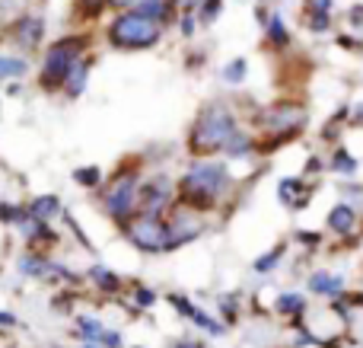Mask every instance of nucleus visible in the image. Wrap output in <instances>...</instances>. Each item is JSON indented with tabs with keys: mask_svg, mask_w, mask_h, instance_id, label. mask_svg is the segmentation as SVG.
Segmentation results:
<instances>
[{
	"mask_svg": "<svg viewBox=\"0 0 363 348\" xmlns=\"http://www.w3.org/2000/svg\"><path fill=\"white\" fill-rule=\"evenodd\" d=\"M121 230H125V236L140 253H166V249H169V224L163 221V214L134 211V214L121 224Z\"/></svg>",
	"mask_w": 363,
	"mask_h": 348,
	"instance_id": "nucleus-5",
	"label": "nucleus"
},
{
	"mask_svg": "<svg viewBox=\"0 0 363 348\" xmlns=\"http://www.w3.org/2000/svg\"><path fill=\"white\" fill-rule=\"evenodd\" d=\"M134 10H138L140 16L153 19V23L166 26L172 19V0H138V4H134Z\"/></svg>",
	"mask_w": 363,
	"mask_h": 348,
	"instance_id": "nucleus-16",
	"label": "nucleus"
},
{
	"mask_svg": "<svg viewBox=\"0 0 363 348\" xmlns=\"http://www.w3.org/2000/svg\"><path fill=\"white\" fill-rule=\"evenodd\" d=\"M281 256H284V246H274L268 256H258L252 268H255V272H274V268H277V259H281Z\"/></svg>",
	"mask_w": 363,
	"mask_h": 348,
	"instance_id": "nucleus-27",
	"label": "nucleus"
},
{
	"mask_svg": "<svg viewBox=\"0 0 363 348\" xmlns=\"http://www.w3.org/2000/svg\"><path fill=\"white\" fill-rule=\"evenodd\" d=\"M106 38H108V45L118 51H147V48H153V45H160L163 26L140 16L138 10H121L118 16L108 23Z\"/></svg>",
	"mask_w": 363,
	"mask_h": 348,
	"instance_id": "nucleus-4",
	"label": "nucleus"
},
{
	"mask_svg": "<svg viewBox=\"0 0 363 348\" xmlns=\"http://www.w3.org/2000/svg\"><path fill=\"white\" fill-rule=\"evenodd\" d=\"M77 326H80V332H83V342H99V336H102V323H99V320L80 317V320H77Z\"/></svg>",
	"mask_w": 363,
	"mask_h": 348,
	"instance_id": "nucleus-26",
	"label": "nucleus"
},
{
	"mask_svg": "<svg viewBox=\"0 0 363 348\" xmlns=\"http://www.w3.org/2000/svg\"><path fill=\"white\" fill-rule=\"evenodd\" d=\"M245 74H249V61H245V58H233L223 67V80L230 83V87H239V83L245 80Z\"/></svg>",
	"mask_w": 363,
	"mask_h": 348,
	"instance_id": "nucleus-24",
	"label": "nucleus"
},
{
	"mask_svg": "<svg viewBox=\"0 0 363 348\" xmlns=\"http://www.w3.org/2000/svg\"><path fill=\"white\" fill-rule=\"evenodd\" d=\"M108 4H112V6H118V10H128V6H134V4H138V0H108Z\"/></svg>",
	"mask_w": 363,
	"mask_h": 348,
	"instance_id": "nucleus-34",
	"label": "nucleus"
},
{
	"mask_svg": "<svg viewBox=\"0 0 363 348\" xmlns=\"http://www.w3.org/2000/svg\"><path fill=\"white\" fill-rule=\"evenodd\" d=\"M89 4H102V0H89Z\"/></svg>",
	"mask_w": 363,
	"mask_h": 348,
	"instance_id": "nucleus-37",
	"label": "nucleus"
},
{
	"mask_svg": "<svg viewBox=\"0 0 363 348\" xmlns=\"http://www.w3.org/2000/svg\"><path fill=\"white\" fill-rule=\"evenodd\" d=\"M182 205L194 211H211L230 192V170L223 160H198L185 170L176 185Z\"/></svg>",
	"mask_w": 363,
	"mask_h": 348,
	"instance_id": "nucleus-1",
	"label": "nucleus"
},
{
	"mask_svg": "<svg viewBox=\"0 0 363 348\" xmlns=\"http://www.w3.org/2000/svg\"><path fill=\"white\" fill-rule=\"evenodd\" d=\"M138 189H140V176L138 173H121L102 192V208L112 221L125 224L128 217L138 211Z\"/></svg>",
	"mask_w": 363,
	"mask_h": 348,
	"instance_id": "nucleus-6",
	"label": "nucleus"
},
{
	"mask_svg": "<svg viewBox=\"0 0 363 348\" xmlns=\"http://www.w3.org/2000/svg\"><path fill=\"white\" fill-rule=\"evenodd\" d=\"M332 170L341 173V176H354V173L360 170V163L345 151V147H338V151H335V157H332Z\"/></svg>",
	"mask_w": 363,
	"mask_h": 348,
	"instance_id": "nucleus-25",
	"label": "nucleus"
},
{
	"mask_svg": "<svg viewBox=\"0 0 363 348\" xmlns=\"http://www.w3.org/2000/svg\"><path fill=\"white\" fill-rule=\"evenodd\" d=\"M198 6H204V10H201V23H213V19L220 16V6H223V0H201Z\"/></svg>",
	"mask_w": 363,
	"mask_h": 348,
	"instance_id": "nucleus-28",
	"label": "nucleus"
},
{
	"mask_svg": "<svg viewBox=\"0 0 363 348\" xmlns=\"http://www.w3.org/2000/svg\"><path fill=\"white\" fill-rule=\"evenodd\" d=\"M89 70H93V61H89L86 55L80 58V61L70 67L67 80H64V96L67 99H80L83 93H86V83H89Z\"/></svg>",
	"mask_w": 363,
	"mask_h": 348,
	"instance_id": "nucleus-10",
	"label": "nucleus"
},
{
	"mask_svg": "<svg viewBox=\"0 0 363 348\" xmlns=\"http://www.w3.org/2000/svg\"><path fill=\"white\" fill-rule=\"evenodd\" d=\"M10 42L16 45L19 51H32L45 42V19L35 16V13H23V16L13 23L10 29Z\"/></svg>",
	"mask_w": 363,
	"mask_h": 348,
	"instance_id": "nucleus-9",
	"label": "nucleus"
},
{
	"mask_svg": "<svg viewBox=\"0 0 363 348\" xmlns=\"http://www.w3.org/2000/svg\"><path fill=\"white\" fill-rule=\"evenodd\" d=\"M83 348H102L99 342H86V345H83Z\"/></svg>",
	"mask_w": 363,
	"mask_h": 348,
	"instance_id": "nucleus-36",
	"label": "nucleus"
},
{
	"mask_svg": "<svg viewBox=\"0 0 363 348\" xmlns=\"http://www.w3.org/2000/svg\"><path fill=\"white\" fill-rule=\"evenodd\" d=\"M16 268H19V275L38 278V281H77V275L70 272V268H64L57 259H48V256H42V253L19 256Z\"/></svg>",
	"mask_w": 363,
	"mask_h": 348,
	"instance_id": "nucleus-8",
	"label": "nucleus"
},
{
	"mask_svg": "<svg viewBox=\"0 0 363 348\" xmlns=\"http://www.w3.org/2000/svg\"><path fill=\"white\" fill-rule=\"evenodd\" d=\"M277 313L281 317H296V313H303L306 310V298L303 294H296V291H284L281 298H277Z\"/></svg>",
	"mask_w": 363,
	"mask_h": 348,
	"instance_id": "nucleus-20",
	"label": "nucleus"
},
{
	"mask_svg": "<svg viewBox=\"0 0 363 348\" xmlns=\"http://www.w3.org/2000/svg\"><path fill=\"white\" fill-rule=\"evenodd\" d=\"M179 4H182V6H185V10H194V6H198V4H201V0H179Z\"/></svg>",
	"mask_w": 363,
	"mask_h": 348,
	"instance_id": "nucleus-35",
	"label": "nucleus"
},
{
	"mask_svg": "<svg viewBox=\"0 0 363 348\" xmlns=\"http://www.w3.org/2000/svg\"><path fill=\"white\" fill-rule=\"evenodd\" d=\"M89 278L99 285V291H121V278L106 266H93L89 268Z\"/></svg>",
	"mask_w": 363,
	"mask_h": 348,
	"instance_id": "nucleus-21",
	"label": "nucleus"
},
{
	"mask_svg": "<svg viewBox=\"0 0 363 348\" xmlns=\"http://www.w3.org/2000/svg\"><path fill=\"white\" fill-rule=\"evenodd\" d=\"M239 131L236 115L223 106V102H207L198 112L191 131H188V144H191V153L198 157H207V153H220L226 151L230 138Z\"/></svg>",
	"mask_w": 363,
	"mask_h": 348,
	"instance_id": "nucleus-2",
	"label": "nucleus"
},
{
	"mask_svg": "<svg viewBox=\"0 0 363 348\" xmlns=\"http://www.w3.org/2000/svg\"><path fill=\"white\" fill-rule=\"evenodd\" d=\"M99 345H102V348H121V332H108V330H102Z\"/></svg>",
	"mask_w": 363,
	"mask_h": 348,
	"instance_id": "nucleus-29",
	"label": "nucleus"
},
{
	"mask_svg": "<svg viewBox=\"0 0 363 348\" xmlns=\"http://www.w3.org/2000/svg\"><path fill=\"white\" fill-rule=\"evenodd\" d=\"M134 298H138V304H140V307H150L153 300H157V294L147 291V288H138V291H134Z\"/></svg>",
	"mask_w": 363,
	"mask_h": 348,
	"instance_id": "nucleus-30",
	"label": "nucleus"
},
{
	"mask_svg": "<svg viewBox=\"0 0 363 348\" xmlns=\"http://www.w3.org/2000/svg\"><path fill=\"white\" fill-rule=\"evenodd\" d=\"M182 36H194V16L185 10V16H182Z\"/></svg>",
	"mask_w": 363,
	"mask_h": 348,
	"instance_id": "nucleus-31",
	"label": "nucleus"
},
{
	"mask_svg": "<svg viewBox=\"0 0 363 348\" xmlns=\"http://www.w3.org/2000/svg\"><path fill=\"white\" fill-rule=\"evenodd\" d=\"M284 205L290 208H306L309 195H313V185H303L300 179H281V189H277Z\"/></svg>",
	"mask_w": 363,
	"mask_h": 348,
	"instance_id": "nucleus-14",
	"label": "nucleus"
},
{
	"mask_svg": "<svg viewBox=\"0 0 363 348\" xmlns=\"http://www.w3.org/2000/svg\"><path fill=\"white\" fill-rule=\"evenodd\" d=\"M332 6H335V0H306L313 32H325L332 26Z\"/></svg>",
	"mask_w": 363,
	"mask_h": 348,
	"instance_id": "nucleus-17",
	"label": "nucleus"
},
{
	"mask_svg": "<svg viewBox=\"0 0 363 348\" xmlns=\"http://www.w3.org/2000/svg\"><path fill=\"white\" fill-rule=\"evenodd\" d=\"M309 291L322 294V298H338V294H345V278H341L338 272L319 268V272L309 275Z\"/></svg>",
	"mask_w": 363,
	"mask_h": 348,
	"instance_id": "nucleus-11",
	"label": "nucleus"
},
{
	"mask_svg": "<svg viewBox=\"0 0 363 348\" xmlns=\"http://www.w3.org/2000/svg\"><path fill=\"white\" fill-rule=\"evenodd\" d=\"M264 36H268V42L274 45V48H287L290 45V29L281 13H271V16L264 19Z\"/></svg>",
	"mask_w": 363,
	"mask_h": 348,
	"instance_id": "nucleus-19",
	"label": "nucleus"
},
{
	"mask_svg": "<svg viewBox=\"0 0 363 348\" xmlns=\"http://www.w3.org/2000/svg\"><path fill=\"white\" fill-rule=\"evenodd\" d=\"M74 183L83 189H99L102 185V170L99 166H77L74 170Z\"/></svg>",
	"mask_w": 363,
	"mask_h": 348,
	"instance_id": "nucleus-22",
	"label": "nucleus"
},
{
	"mask_svg": "<svg viewBox=\"0 0 363 348\" xmlns=\"http://www.w3.org/2000/svg\"><path fill=\"white\" fill-rule=\"evenodd\" d=\"M351 23L354 26H363V6H354V10H351Z\"/></svg>",
	"mask_w": 363,
	"mask_h": 348,
	"instance_id": "nucleus-33",
	"label": "nucleus"
},
{
	"mask_svg": "<svg viewBox=\"0 0 363 348\" xmlns=\"http://www.w3.org/2000/svg\"><path fill=\"white\" fill-rule=\"evenodd\" d=\"M0 326H16V317L10 310H0Z\"/></svg>",
	"mask_w": 363,
	"mask_h": 348,
	"instance_id": "nucleus-32",
	"label": "nucleus"
},
{
	"mask_svg": "<svg viewBox=\"0 0 363 348\" xmlns=\"http://www.w3.org/2000/svg\"><path fill=\"white\" fill-rule=\"evenodd\" d=\"M26 211H29L32 217H38V221H51V217L64 214V205L57 195H35L29 205H26Z\"/></svg>",
	"mask_w": 363,
	"mask_h": 348,
	"instance_id": "nucleus-15",
	"label": "nucleus"
},
{
	"mask_svg": "<svg viewBox=\"0 0 363 348\" xmlns=\"http://www.w3.org/2000/svg\"><path fill=\"white\" fill-rule=\"evenodd\" d=\"M169 300H172V307H179V310H182V317H188V320H191V323H198L204 332H213V336H220V332H223V326H220L217 320H213V317H207V313H204V310H198V307H194V304H188L185 298H176V294H172Z\"/></svg>",
	"mask_w": 363,
	"mask_h": 348,
	"instance_id": "nucleus-13",
	"label": "nucleus"
},
{
	"mask_svg": "<svg viewBox=\"0 0 363 348\" xmlns=\"http://www.w3.org/2000/svg\"><path fill=\"white\" fill-rule=\"evenodd\" d=\"M172 198H176V183L169 176H150L138 189V211H144V214H163L172 205Z\"/></svg>",
	"mask_w": 363,
	"mask_h": 348,
	"instance_id": "nucleus-7",
	"label": "nucleus"
},
{
	"mask_svg": "<svg viewBox=\"0 0 363 348\" xmlns=\"http://www.w3.org/2000/svg\"><path fill=\"white\" fill-rule=\"evenodd\" d=\"M252 151H255V141H252L245 131H236V134L230 138V144H226L223 153H230V157H249Z\"/></svg>",
	"mask_w": 363,
	"mask_h": 348,
	"instance_id": "nucleus-23",
	"label": "nucleus"
},
{
	"mask_svg": "<svg viewBox=\"0 0 363 348\" xmlns=\"http://www.w3.org/2000/svg\"><path fill=\"white\" fill-rule=\"evenodd\" d=\"M354 227H357V211H354V205L341 202L328 211V230H335L338 236L354 234Z\"/></svg>",
	"mask_w": 363,
	"mask_h": 348,
	"instance_id": "nucleus-12",
	"label": "nucleus"
},
{
	"mask_svg": "<svg viewBox=\"0 0 363 348\" xmlns=\"http://www.w3.org/2000/svg\"><path fill=\"white\" fill-rule=\"evenodd\" d=\"M86 45H89L86 36L55 38L42 58V67H38V89H42V93H57V89H64V80H67L70 67L86 55Z\"/></svg>",
	"mask_w": 363,
	"mask_h": 348,
	"instance_id": "nucleus-3",
	"label": "nucleus"
},
{
	"mask_svg": "<svg viewBox=\"0 0 363 348\" xmlns=\"http://www.w3.org/2000/svg\"><path fill=\"white\" fill-rule=\"evenodd\" d=\"M29 74V61L23 55H6L0 51V83L6 80H19V77Z\"/></svg>",
	"mask_w": 363,
	"mask_h": 348,
	"instance_id": "nucleus-18",
	"label": "nucleus"
}]
</instances>
